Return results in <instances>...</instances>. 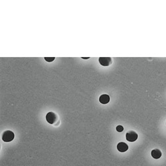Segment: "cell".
I'll list each match as a JSON object with an SVG mask.
<instances>
[{"instance_id":"cell-1","label":"cell","mask_w":166,"mask_h":166,"mask_svg":"<svg viewBox=\"0 0 166 166\" xmlns=\"http://www.w3.org/2000/svg\"><path fill=\"white\" fill-rule=\"evenodd\" d=\"M14 133L12 131L7 130L3 132V136H2V140L5 142H9L14 139Z\"/></svg>"},{"instance_id":"cell-2","label":"cell","mask_w":166,"mask_h":166,"mask_svg":"<svg viewBox=\"0 0 166 166\" xmlns=\"http://www.w3.org/2000/svg\"><path fill=\"white\" fill-rule=\"evenodd\" d=\"M126 140H128V142H133L136 141L138 139V134L137 133L134 131H129L126 133Z\"/></svg>"},{"instance_id":"cell-3","label":"cell","mask_w":166,"mask_h":166,"mask_svg":"<svg viewBox=\"0 0 166 166\" xmlns=\"http://www.w3.org/2000/svg\"><path fill=\"white\" fill-rule=\"evenodd\" d=\"M46 120L47 122L50 124H53L57 120V116L53 112H49V113H47L46 116Z\"/></svg>"},{"instance_id":"cell-4","label":"cell","mask_w":166,"mask_h":166,"mask_svg":"<svg viewBox=\"0 0 166 166\" xmlns=\"http://www.w3.org/2000/svg\"><path fill=\"white\" fill-rule=\"evenodd\" d=\"M99 62L101 65L104 66H108L112 63V59L110 57H100Z\"/></svg>"},{"instance_id":"cell-5","label":"cell","mask_w":166,"mask_h":166,"mask_svg":"<svg viewBox=\"0 0 166 166\" xmlns=\"http://www.w3.org/2000/svg\"><path fill=\"white\" fill-rule=\"evenodd\" d=\"M117 149L120 152H125L128 150V146L124 142H120L117 145Z\"/></svg>"},{"instance_id":"cell-6","label":"cell","mask_w":166,"mask_h":166,"mask_svg":"<svg viewBox=\"0 0 166 166\" xmlns=\"http://www.w3.org/2000/svg\"><path fill=\"white\" fill-rule=\"evenodd\" d=\"M99 101L101 104H106L110 102V96L107 94H102L99 98Z\"/></svg>"},{"instance_id":"cell-7","label":"cell","mask_w":166,"mask_h":166,"mask_svg":"<svg viewBox=\"0 0 166 166\" xmlns=\"http://www.w3.org/2000/svg\"><path fill=\"white\" fill-rule=\"evenodd\" d=\"M152 156L154 159H159L161 156V152L158 149H154L152 151Z\"/></svg>"},{"instance_id":"cell-8","label":"cell","mask_w":166,"mask_h":166,"mask_svg":"<svg viewBox=\"0 0 166 166\" xmlns=\"http://www.w3.org/2000/svg\"><path fill=\"white\" fill-rule=\"evenodd\" d=\"M116 130H117L118 132H122V131L124 130V128H123L122 126H118L116 127Z\"/></svg>"},{"instance_id":"cell-9","label":"cell","mask_w":166,"mask_h":166,"mask_svg":"<svg viewBox=\"0 0 166 166\" xmlns=\"http://www.w3.org/2000/svg\"><path fill=\"white\" fill-rule=\"evenodd\" d=\"M45 59L46 60L47 62H52L55 59V57H45Z\"/></svg>"},{"instance_id":"cell-10","label":"cell","mask_w":166,"mask_h":166,"mask_svg":"<svg viewBox=\"0 0 166 166\" xmlns=\"http://www.w3.org/2000/svg\"><path fill=\"white\" fill-rule=\"evenodd\" d=\"M83 58V59H89V57H82Z\"/></svg>"}]
</instances>
